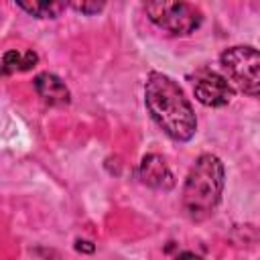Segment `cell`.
<instances>
[{"label": "cell", "instance_id": "9", "mask_svg": "<svg viewBox=\"0 0 260 260\" xmlns=\"http://www.w3.org/2000/svg\"><path fill=\"white\" fill-rule=\"evenodd\" d=\"M18 6L37 18H57L67 8L65 2H47V0H32V2L18 0Z\"/></svg>", "mask_w": 260, "mask_h": 260}, {"label": "cell", "instance_id": "11", "mask_svg": "<svg viewBox=\"0 0 260 260\" xmlns=\"http://www.w3.org/2000/svg\"><path fill=\"white\" fill-rule=\"evenodd\" d=\"M75 250H83V252H93V246H91V242H85V240H77L75 242Z\"/></svg>", "mask_w": 260, "mask_h": 260}, {"label": "cell", "instance_id": "10", "mask_svg": "<svg viewBox=\"0 0 260 260\" xmlns=\"http://www.w3.org/2000/svg\"><path fill=\"white\" fill-rule=\"evenodd\" d=\"M71 6L83 14H95L104 8V2H71Z\"/></svg>", "mask_w": 260, "mask_h": 260}, {"label": "cell", "instance_id": "12", "mask_svg": "<svg viewBox=\"0 0 260 260\" xmlns=\"http://www.w3.org/2000/svg\"><path fill=\"white\" fill-rule=\"evenodd\" d=\"M177 260H201V258L193 256V254H187V252H181V254H177Z\"/></svg>", "mask_w": 260, "mask_h": 260}, {"label": "cell", "instance_id": "1", "mask_svg": "<svg viewBox=\"0 0 260 260\" xmlns=\"http://www.w3.org/2000/svg\"><path fill=\"white\" fill-rule=\"evenodd\" d=\"M144 102L152 120L173 140L185 142L195 134L197 118L183 89L169 75L152 71L144 85Z\"/></svg>", "mask_w": 260, "mask_h": 260}, {"label": "cell", "instance_id": "7", "mask_svg": "<svg viewBox=\"0 0 260 260\" xmlns=\"http://www.w3.org/2000/svg\"><path fill=\"white\" fill-rule=\"evenodd\" d=\"M35 89L37 93L43 98L45 104L49 106H67L71 102V93H69V87L63 83V79H59L55 73H39L35 77Z\"/></svg>", "mask_w": 260, "mask_h": 260}, {"label": "cell", "instance_id": "2", "mask_svg": "<svg viewBox=\"0 0 260 260\" xmlns=\"http://www.w3.org/2000/svg\"><path fill=\"white\" fill-rule=\"evenodd\" d=\"M223 183H225V171L221 160L209 152L201 154L185 179L183 197H181L185 215L193 221L207 219L215 211L221 199Z\"/></svg>", "mask_w": 260, "mask_h": 260}, {"label": "cell", "instance_id": "5", "mask_svg": "<svg viewBox=\"0 0 260 260\" xmlns=\"http://www.w3.org/2000/svg\"><path fill=\"white\" fill-rule=\"evenodd\" d=\"M193 93L203 106L221 108L232 102L234 87L221 73L211 69H201L193 77Z\"/></svg>", "mask_w": 260, "mask_h": 260}, {"label": "cell", "instance_id": "3", "mask_svg": "<svg viewBox=\"0 0 260 260\" xmlns=\"http://www.w3.org/2000/svg\"><path fill=\"white\" fill-rule=\"evenodd\" d=\"M219 65L232 87L246 95H260V51L254 47H230L221 53Z\"/></svg>", "mask_w": 260, "mask_h": 260}, {"label": "cell", "instance_id": "8", "mask_svg": "<svg viewBox=\"0 0 260 260\" xmlns=\"http://www.w3.org/2000/svg\"><path fill=\"white\" fill-rule=\"evenodd\" d=\"M39 57L35 51L26 49V51H6L2 57V73L10 75L16 71H28L37 65Z\"/></svg>", "mask_w": 260, "mask_h": 260}, {"label": "cell", "instance_id": "6", "mask_svg": "<svg viewBox=\"0 0 260 260\" xmlns=\"http://www.w3.org/2000/svg\"><path fill=\"white\" fill-rule=\"evenodd\" d=\"M138 175H140L142 183L152 187V189L169 191L175 185V177H173L169 165L165 162V158L160 154H146L140 162Z\"/></svg>", "mask_w": 260, "mask_h": 260}, {"label": "cell", "instance_id": "4", "mask_svg": "<svg viewBox=\"0 0 260 260\" xmlns=\"http://www.w3.org/2000/svg\"><path fill=\"white\" fill-rule=\"evenodd\" d=\"M144 10L158 28L171 35H189L203 20L201 10L189 2H146Z\"/></svg>", "mask_w": 260, "mask_h": 260}]
</instances>
